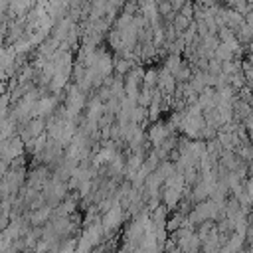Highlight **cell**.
Returning a JSON list of instances; mask_svg holds the SVG:
<instances>
[{"instance_id": "cell-1", "label": "cell", "mask_w": 253, "mask_h": 253, "mask_svg": "<svg viewBox=\"0 0 253 253\" xmlns=\"http://www.w3.org/2000/svg\"><path fill=\"white\" fill-rule=\"evenodd\" d=\"M188 26H190V20L184 18V16H180V14L176 12V14H174V20H172V28H174L176 32H184V30H188Z\"/></svg>"}, {"instance_id": "cell-2", "label": "cell", "mask_w": 253, "mask_h": 253, "mask_svg": "<svg viewBox=\"0 0 253 253\" xmlns=\"http://www.w3.org/2000/svg\"><path fill=\"white\" fill-rule=\"evenodd\" d=\"M180 16H184V18H188L190 22H192V18H194V4H192V0H188V2L180 8V12H178Z\"/></svg>"}, {"instance_id": "cell-3", "label": "cell", "mask_w": 253, "mask_h": 253, "mask_svg": "<svg viewBox=\"0 0 253 253\" xmlns=\"http://www.w3.org/2000/svg\"><path fill=\"white\" fill-rule=\"evenodd\" d=\"M168 2H170V6H172V12L176 14V12H180V8L188 2V0H168Z\"/></svg>"}]
</instances>
